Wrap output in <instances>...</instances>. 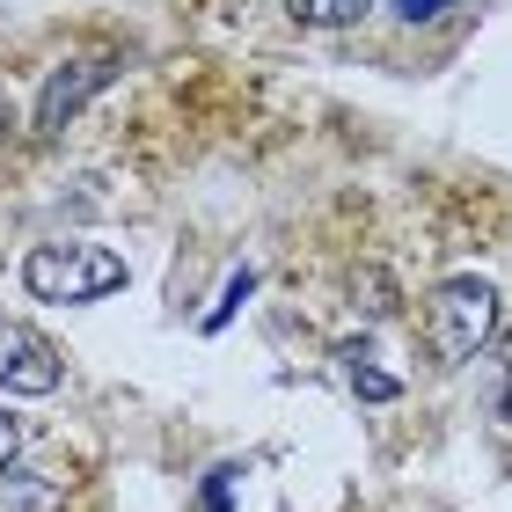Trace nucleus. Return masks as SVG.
<instances>
[{
	"instance_id": "obj_1",
	"label": "nucleus",
	"mask_w": 512,
	"mask_h": 512,
	"mask_svg": "<svg viewBox=\"0 0 512 512\" xmlns=\"http://www.w3.org/2000/svg\"><path fill=\"white\" fill-rule=\"evenodd\" d=\"M22 286L52 308H81V300H103L125 286V256L103 242H37L22 256Z\"/></svg>"
},
{
	"instance_id": "obj_2",
	"label": "nucleus",
	"mask_w": 512,
	"mask_h": 512,
	"mask_svg": "<svg viewBox=\"0 0 512 512\" xmlns=\"http://www.w3.org/2000/svg\"><path fill=\"white\" fill-rule=\"evenodd\" d=\"M491 337H498V286L491 278H447V286L425 300V344H432L439 366L476 359Z\"/></svg>"
},
{
	"instance_id": "obj_3",
	"label": "nucleus",
	"mask_w": 512,
	"mask_h": 512,
	"mask_svg": "<svg viewBox=\"0 0 512 512\" xmlns=\"http://www.w3.org/2000/svg\"><path fill=\"white\" fill-rule=\"evenodd\" d=\"M59 344L37 337L30 322H0V388L8 395H52L59 388Z\"/></svg>"
},
{
	"instance_id": "obj_4",
	"label": "nucleus",
	"mask_w": 512,
	"mask_h": 512,
	"mask_svg": "<svg viewBox=\"0 0 512 512\" xmlns=\"http://www.w3.org/2000/svg\"><path fill=\"white\" fill-rule=\"evenodd\" d=\"M110 74H118V59L110 52H88V59H66L52 81H44V96H37V132H66L88 110V96L96 88H110Z\"/></svg>"
},
{
	"instance_id": "obj_5",
	"label": "nucleus",
	"mask_w": 512,
	"mask_h": 512,
	"mask_svg": "<svg viewBox=\"0 0 512 512\" xmlns=\"http://www.w3.org/2000/svg\"><path fill=\"white\" fill-rule=\"evenodd\" d=\"M0 505L8 512H66V483L37 476V469H8L0 476Z\"/></svg>"
},
{
	"instance_id": "obj_6",
	"label": "nucleus",
	"mask_w": 512,
	"mask_h": 512,
	"mask_svg": "<svg viewBox=\"0 0 512 512\" xmlns=\"http://www.w3.org/2000/svg\"><path fill=\"white\" fill-rule=\"evenodd\" d=\"M374 0H293V22H308V30H344V22H359Z\"/></svg>"
},
{
	"instance_id": "obj_7",
	"label": "nucleus",
	"mask_w": 512,
	"mask_h": 512,
	"mask_svg": "<svg viewBox=\"0 0 512 512\" xmlns=\"http://www.w3.org/2000/svg\"><path fill=\"white\" fill-rule=\"evenodd\" d=\"M344 359H352L344 374H352V388H359V395H374V403H388V395H395V374H381V366H366V352H344Z\"/></svg>"
},
{
	"instance_id": "obj_8",
	"label": "nucleus",
	"mask_w": 512,
	"mask_h": 512,
	"mask_svg": "<svg viewBox=\"0 0 512 512\" xmlns=\"http://www.w3.org/2000/svg\"><path fill=\"white\" fill-rule=\"evenodd\" d=\"M249 286H256V278H249V271H242V278H227V293H220V308H213V315H205V330H220V322H227V315H235V300H249Z\"/></svg>"
},
{
	"instance_id": "obj_9",
	"label": "nucleus",
	"mask_w": 512,
	"mask_h": 512,
	"mask_svg": "<svg viewBox=\"0 0 512 512\" xmlns=\"http://www.w3.org/2000/svg\"><path fill=\"white\" fill-rule=\"evenodd\" d=\"M403 22H432V15H447V8H461V0H388Z\"/></svg>"
},
{
	"instance_id": "obj_10",
	"label": "nucleus",
	"mask_w": 512,
	"mask_h": 512,
	"mask_svg": "<svg viewBox=\"0 0 512 512\" xmlns=\"http://www.w3.org/2000/svg\"><path fill=\"white\" fill-rule=\"evenodd\" d=\"M22 454V425H15V417L8 410H0V469H8V461Z\"/></svg>"
},
{
	"instance_id": "obj_11",
	"label": "nucleus",
	"mask_w": 512,
	"mask_h": 512,
	"mask_svg": "<svg viewBox=\"0 0 512 512\" xmlns=\"http://www.w3.org/2000/svg\"><path fill=\"white\" fill-rule=\"evenodd\" d=\"M227 476H235V469H213V476H205V512H227Z\"/></svg>"
},
{
	"instance_id": "obj_12",
	"label": "nucleus",
	"mask_w": 512,
	"mask_h": 512,
	"mask_svg": "<svg viewBox=\"0 0 512 512\" xmlns=\"http://www.w3.org/2000/svg\"><path fill=\"white\" fill-rule=\"evenodd\" d=\"M505 417H512V366H505Z\"/></svg>"
},
{
	"instance_id": "obj_13",
	"label": "nucleus",
	"mask_w": 512,
	"mask_h": 512,
	"mask_svg": "<svg viewBox=\"0 0 512 512\" xmlns=\"http://www.w3.org/2000/svg\"><path fill=\"white\" fill-rule=\"evenodd\" d=\"M0 125H8V88H0Z\"/></svg>"
},
{
	"instance_id": "obj_14",
	"label": "nucleus",
	"mask_w": 512,
	"mask_h": 512,
	"mask_svg": "<svg viewBox=\"0 0 512 512\" xmlns=\"http://www.w3.org/2000/svg\"><path fill=\"white\" fill-rule=\"evenodd\" d=\"M505 366H512V330H505Z\"/></svg>"
}]
</instances>
